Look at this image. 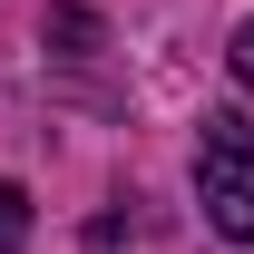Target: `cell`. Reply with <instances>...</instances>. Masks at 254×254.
<instances>
[{"label": "cell", "instance_id": "3", "mask_svg": "<svg viewBox=\"0 0 254 254\" xmlns=\"http://www.w3.org/2000/svg\"><path fill=\"white\" fill-rule=\"evenodd\" d=\"M235 78H245V88H254V20H245V30H235Z\"/></svg>", "mask_w": 254, "mask_h": 254}, {"label": "cell", "instance_id": "1", "mask_svg": "<svg viewBox=\"0 0 254 254\" xmlns=\"http://www.w3.org/2000/svg\"><path fill=\"white\" fill-rule=\"evenodd\" d=\"M195 195H205V225H215L225 245H254V127L245 118H205Z\"/></svg>", "mask_w": 254, "mask_h": 254}, {"label": "cell", "instance_id": "2", "mask_svg": "<svg viewBox=\"0 0 254 254\" xmlns=\"http://www.w3.org/2000/svg\"><path fill=\"white\" fill-rule=\"evenodd\" d=\"M20 245H30V195L0 176V254H20Z\"/></svg>", "mask_w": 254, "mask_h": 254}]
</instances>
